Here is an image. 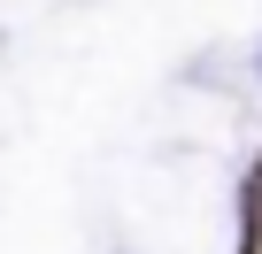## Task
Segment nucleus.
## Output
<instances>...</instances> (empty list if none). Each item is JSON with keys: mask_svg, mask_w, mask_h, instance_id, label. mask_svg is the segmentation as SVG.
I'll return each instance as SVG.
<instances>
[{"mask_svg": "<svg viewBox=\"0 0 262 254\" xmlns=\"http://www.w3.org/2000/svg\"><path fill=\"white\" fill-rule=\"evenodd\" d=\"M239 216H262V147H254V162L239 177Z\"/></svg>", "mask_w": 262, "mask_h": 254, "instance_id": "obj_1", "label": "nucleus"}, {"mask_svg": "<svg viewBox=\"0 0 262 254\" xmlns=\"http://www.w3.org/2000/svg\"><path fill=\"white\" fill-rule=\"evenodd\" d=\"M239 254H262V216H239Z\"/></svg>", "mask_w": 262, "mask_h": 254, "instance_id": "obj_2", "label": "nucleus"}]
</instances>
